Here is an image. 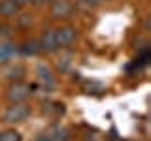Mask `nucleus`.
<instances>
[{
	"label": "nucleus",
	"mask_w": 151,
	"mask_h": 141,
	"mask_svg": "<svg viewBox=\"0 0 151 141\" xmlns=\"http://www.w3.org/2000/svg\"><path fill=\"white\" fill-rule=\"evenodd\" d=\"M30 115V109L25 105V103H13V105H9L6 111H4V120L6 122H21L25 120L27 117Z\"/></svg>",
	"instance_id": "obj_1"
},
{
	"label": "nucleus",
	"mask_w": 151,
	"mask_h": 141,
	"mask_svg": "<svg viewBox=\"0 0 151 141\" xmlns=\"http://www.w3.org/2000/svg\"><path fill=\"white\" fill-rule=\"evenodd\" d=\"M30 92H32V90H30V87H28V85L17 81V83H13L12 87L8 88V98H9L13 103H19V102L27 100Z\"/></svg>",
	"instance_id": "obj_2"
},
{
	"label": "nucleus",
	"mask_w": 151,
	"mask_h": 141,
	"mask_svg": "<svg viewBox=\"0 0 151 141\" xmlns=\"http://www.w3.org/2000/svg\"><path fill=\"white\" fill-rule=\"evenodd\" d=\"M76 36H78V32L72 26H63V28H57L55 30V40H57V45L59 47L72 45L76 41Z\"/></svg>",
	"instance_id": "obj_3"
},
{
	"label": "nucleus",
	"mask_w": 151,
	"mask_h": 141,
	"mask_svg": "<svg viewBox=\"0 0 151 141\" xmlns=\"http://www.w3.org/2000/svg\"><path fill=\"white\" fill-rule=\"evenodd\" d=\"M38 45H40V51H45V53H53L57 49V40H55V30H45L44 34H42L40 41H38Z\"/></svg>",
	"instance_id": "obj_4"
},
{
	"label": "nucleus",
	"mask_w": 151,
	"mask_h": 141,
	"mask_svg": "<svg viewBox=\"0 0 151 141\" xmlns=\"http://www.w3.org/2000/svg\"><path fill=\"white\" fill-rule=\"evenodd\" d=\"M72 13V4H68L66 0H55L51 6V15L53 17H68Z\"/></svg>",
	"instance_id": "obj_5"
},
{
	"label": "nucleus",
	"mask_w": 151,
	"mask_h": 141,
	"mask_svg": "<svg viewBox=\"0 0 151 141\" xmlns=\"http://www.w3.org/2000/svg\"><path fill=\"white\" fill-rule=\"evenodd\" d=\"M17 4L13 0H0V15L4 17H13L17 13Z\"/></svg>",
	"instance_id": "obj_6"
},
{
	"label": "nucleus",
	"mask_w": 151,
	"mask_h": 141,
	"mask_svg": "<svg viewBox=\"0 0 151 141\" xmlns=\"http://www.w3.org/2000/svg\"><path fill=\"white\" fill-rule=\"evenodd\" d=\"M15 53H17V49H15L13 43H2V45H0V64L6 62V60H9Z\"/></svg>",
	"instance_id": "obj_7"
},
{
	"label": "nucleus",
	"mask_w": 151,
	"mask_h": 141,
	"mask_svg": "<svg viewBox=\"0 0 151 141\" xmlns=\"http://www.w3.org/2000/svg\"><path fill=\"white\" fill-rule=\"evenodd\" d=\"M21 51H23L25 55H36L38 51H40V45H38V41L30 40V41H27V43H23Z\"/></svg>",
	"instance_id": "obj_8"
},
{
	"label": "nucleus",
	"mask_w": 151,
	"mask_h": 141,
	"mask_svg": "<svg viewBox=\"0 0 151 141\" xmlns=\"http://www.w3.org/2000/svg\"><path fill=\"white\" fill-rule=\"evenodd\" d=\"M0 141H21V135L15 130H6L0 132Z\"/></svg>",
	"instance_id": "obj_9"
},
{
	"label": "nucleus",
	"mask_w": 151,
	"mask_h": 141,
	"mask_svg": "<svg viewBox=\"0 0 151 141\" xmlns=\"http://www.w3.org/2000/svg\"><path fill=\"white\" fill-rule=\"evenodd\" d=\"M38 73H40V79L42 81H47V83H53V79H51V72L44 66H38Z\"/></svg>",
	"instance_id": "obj_10"
},
{
	"label": "nucleus",
	"mask_w": 151,
	"mask_h": 141,
	"mask_svg": "<svg viewBox=\"0 0 151 141\" xmlns=\"http://www.w3.org/2000/svg\"><path fill=\"white\" fill-rule=\"evenodd\" d=\"M81 4H83V6H87V8H94V6L100 4V0H81Z\"/></svg>",
	"instance_id": "obj_11"
},
{
	"label": "nucleus",
	"mask_w": 151,
	"mask_h": 141,
	"mask_svg": "<svg viewBox=\"0 0 151 141\" xmlns=\"http://www.w3.org/2000/svg\"><path fill=\"white\" fill-rule=\"evenodd\" d=\"M38 141H53V137H51L49 134H44V135H40V137H38Z\"/></svg>",
	"instance_id": "obj_12"
},
{
	"label": "nucleus",
	"mask_w": 151,
	"mask_h": 141,
	"mask_svg": "<svg viewBox=\"0 0 151 141\" xmlns=\"http://www.w3.org/2000/svg\"><path fill=\"white\" fill-rule=\"evenodd\" d=\"M13 2H15L17 6H25V4H28V2H32V0H13Z\"/></svg>",
	"instance_id": "obj_13"
},
{
	"label": "nucleus",
	"mask_w": 151,
	"mask_h": 141,
	"mask_svg": "<svg viewBox=\"0 0 151 141\" xmlns=\"http://www.w3.org/2000/svg\"><path fill=\"white\" fill-rule=\"evenodd\" d=\"M2 32H4V25H0V34H2Z\"/></svg>",
	"instance_id": "obj_14"
},
{
	"label": "nucleus",
	"mask_w": 151,
	"mask_h": 141,
	"mask_svg": "<svg viewBox=\"0 0 151 141\" xmlns=\"http://www.w3.org/2000/svg\"><path fill=\"white\" fill-rule=\"evenodd\" d=\"M38 2H51V0H38Z\"/></svg>",
	"instance_id": "obj_15"
}]
</instances>
